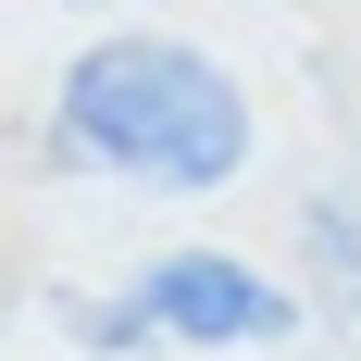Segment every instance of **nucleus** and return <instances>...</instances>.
Here are the masks:
<instances>
[{
	"mask_svg": "<svg viewBox=\"0 0 361 361\" xmlns=\"http://www.w3.org/2000/svg\"><path fill=\"white\" fill-rule=\"evenodd\" d=\"M87 336H100V349H149V336L262 349V336H287V287H262L250 262H224V250H175V262H149L112 312H87Z\"/></svg>",
	"mask_w": 361,
	"mask_h": 361,
	"instance_id": "nucleus-2",
	"label": "nucleus"
},
{
	"mask_svg": "<svg viewBox=\"0 0 361 361\" xmlns=\"http://www.w3.org/2000/svg\"><path fill=\"white\" fill-rule=\"evenodd\" d=\"M312 287H324V312L361 336V175L312 200Z\"/></svg>",
	"mask_w": 361,
	"mask_h": 361,
	"instance_id": "nucleus-3",
	"label": "nucleus"
},
{
	"mask_svg": "<svg viewBox=\"0 0 361 361\" xmlns=\"http://www.w3.org/2000/svg\"><path fill=\"white\" fill-rule=\"evenodd\" d=\"M50 125H63L75 162L137 175V187H224L250 162V100H237V75L200 63L187 37H100V50H75Z\"/></svg>",
	"mask_w": 361,
	"mask_h": 361,
	"instance_id": "nucleus-1",
	"label": "nucleus"
}]
</instances>
